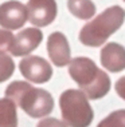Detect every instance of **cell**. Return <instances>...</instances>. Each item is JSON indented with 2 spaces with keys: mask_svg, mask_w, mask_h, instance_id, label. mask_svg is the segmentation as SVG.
I'll use <instances>...</instances> for the list:
<instances>
[{
  "mask_svg": "<svg viewBox=\"0 0 125 127\" xmlns=\"http://www.w3.org/2000/svg\"><path fill=\"white\" fill-rule=\"evenodd\" d=\"M67 7L75 18L89 20L96 13V5L92 0H67Z\"/></svg>",
  "mask_w": 125,
  "mask_h": 127,
  "instance_id": "cell-12",
  "label": "cell"
},
{
  "mask_svg": "<svg viewBox=\"0 0 125 127\" xmlns=\"http://www.w3.org/2000/svg\"><path fill=\"white\" fill-rule=\"evenodd\" d=\"M57 1L55 0H28L27 13L30 23L36 27H46L57 18Z\"/></svg>",
  "mask_w": 125,
  "mask_h": 127,
  "instance_id": "cell-6",
  "label": "cell"
},
{
  "mask_svg": "<svg viewBox=\"0 0 125 127\" xmlns=\"http://www.w3.org/2000/svg\"><path fill=\"white\" fill-rule=\"evenodd\" d=\"M47 52L57 67H65L70 63V46L62 32H53L48 36Z\"/></svg>",
  "mask_w": 125,
  "mask_h": 127,
  "instance_id": "cell-9",
  "label": "cell"
},
{
  "mask_svg": "<svg viewBox=\"0 0 125 127\" xmlns=\"http://www.w3.org/2000/svg\"><path fill=\"white\" fill-rule=\"evenodd\" d=\"M62 118L69 127H89L93 122V108L88 96L79 90H66L59 98Z\"/></svg>",
  "mask_w": 125,
  "mask_h": 127,
  "instance_id": "cell-4",
  "label": "cell"
},
{
  "mask_svg": "<svg viewBox=\"0 0 125 127\" xmlns=\"http://www.w3.org/2000/svg\"><path fill=\"white\" fill-rule=\"evenodd\" d=\"M12 40H13V35L9 31L0 30V54H5L7 51H9Z\"/></svg>",
  "mask_w": 125,
  "mask_h": 127,
  "instance_id": "cell-15",
  "label": "cell"
},
{
  "mask_svg": "<svg viewBox=\"0 0 125 127\" xmlns=\"http://www.w3.org/2000/svg\"><path fill=\"white\" fill-rule=\"evenodd\" d=\"M15 71V63L11 56L5 54H0V83L8 80Z\"/></svg>",
  "mask_w": 125,
  "mask_h": 127,
  "instance_id": "cell-14",
  "label": "cell"
},
{
  "mask_svg": "<svg viewBox=\"0 0 125 127\" xmlns=\"http://www.w3.org/2000/svg\"><path fill=\"white\" fill-rule=\"evenodd\" d=\"M101 64L110 72L125 70V48L119 43H108L101 51Z\"/></svg>",
  "mask_w": 125,
  "mask_h": 127,
  "instance_id": "cell-10",
  "label": "cell"
},
{
  "mask_svg": "<svg viewBox=\"0 0 125 127\" xmlns=\"http://www.w3.org/2000/svg\"><path fill=\"white\" fill-rule=\"evenodd\" d=\"M28 19L27 7L20 1L9 0L0 5V26L7 30H18Z\"/></svg>",
  "mask_w": 125,
  "mask_h": 127,
  "instance_id": "cell-7",
  "label": "cell"
},
{
  "mask_svg": "<svg viewBox=\"0 0 125 127\" xmlns=\"http://www.w3.org/2000/svg\"><path fill=\"white\" fill-rule=\"evenodd\" d=\"M97 127H125V110H117L102 119Z\"/></svg>",
  "mask_w": 125,
  "mask_h": 127,
  "instance_id": "cell-13",
  "label": "cell"
},
{
  "mask_svg": "<svg viewBox=\"0 0 125 127\" xmlns=\"http://www.w3.org/2000/svg\"><path fill=\"white\" fill-rule=\"evenodd\" d=\"M69 75L88 99H101L110 90V78L89 58H74L69 63Z\"/></svg>",
  "mask_w": 125,
  "mask_h": 127,
  "instance_id": "cell-1",
  "label": "cell"
},
{
  "mask_svg": "<svg viewBox=\"0 0 125 127\" xmlns=\"http://www.w3.org/2000/svg\"><path fill=\"white\" fill-rule=\"evenodd\" d=\"M19 70L27 80L38 84L48 82L53 75V68L48 64V62L43 58L34 56V55H28L20 60Z\"/></svg>",
  "mask_w": 125,
  "mask_h": 127,
  "instance_id": "cell-5",
  "label": "cell"
},
{
  "mask_svg": "<svg viewBox=\"0 0 125 127\" xmlns=\"http://www.w3.org/2000/svg\"><path fill=\"white\" fill-rule=\"evenodd\" d=\"M5 96L31 118H44L54 108V99L50 92L23 80L12 82L5 90Z\"/></svg>",
  "mask_w": 125,
  "mask_h": 127,
  "instance_id": "cell-2",
  "label": "cell"
},
{
  "mask_svg": "<svg viewBox=\"0 0 125 127\" xmlns=\"http://www.w3.org/2000/svg\"><path fill=\"white\" fill-rule=\"evenodd\" d=\"M116 92L119 94V96H121L125 100V76L120 78L116 82Z\"/></svg>",
  "mask_w": 125,
  "mask_h": 127,
  "instance_id": "cell-17",
  "label": "cell"
},
{
  "mask_svg": "<svg viewBox=\"0 0 125 127\" xmlns=\"http://www.w3.org/2000/svg\"><path fill=\"white\" fill-rule=\"evenodd\" d=\"M36 127H67L65 122L59 121L57 118H44L38 123Z\"/></svg>",
  "mask_w": 125,
  "mask_h": 127,
  "instance_id": "cell-16",
  "label": "cell"
},
{
  "mask_svg": "<svg viewBox=\"0 0 125 127\" xmlns=\"http://www.w3.org/2000/svg\"><path fill=\"white\" fill-rule=\"evenodd\" d=\"M125 20V11L119 5L109 7L102 13L82 27L79 40L89 47H100L123 26Z\"/></svg>",
  "mask_w": 125,
  "mask_h": 127,
  "instance_id": "cell-3",
  "label": "cell"
},
{
  "mask_svg": "<svg viewBox=\"0 0 125 127\" xmlns=\"http://www.w3.org/2000/svg\"><path fill=\"white\" fill-rule=\"evenodd\" d=\"M124 1H125V0H124Z\"/></svg>",
  "mask_w": 125,
  "mask_h": 127,
  "instance_id": "cell-18",
  "label": "cell"
},
{
  "mask_svg": "<svg viewBox=\"0 0 125 127\" xmlns=\"http://www.w3.org/2000/svg\"><path fill=\"white\" fill-rule=\"evenodd\" d=\"M0 127H18L16 104L11 99H0Z\"/></svg>",
  "mask_w": 125,
  "mask_h": 127,
  "instance_id": "cell-11",
  "label": "cell"
},
{
  "mask_svg": "<svg viewBox=\"0 0 125 127\" xmlns=\"http://www.w3.org/2000/svg\"><path fill=\"white\" fill-rule=\"evenodd\" d=\"M43 40V33L38 28H26L13 36L12 44L9 47V52L13 56H26L32 52Z\"/></svg>",
  "mask_w": 125,
  "mask_h": 127,
  "instance_id": "cell-8",
  "label": "cell"
}]
</instances>
